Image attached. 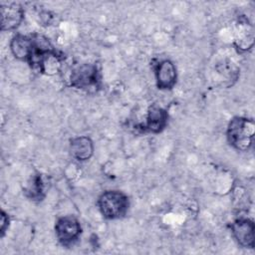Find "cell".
<instances>
[{"label": "cell", "instance_id": "ba28073f", "mask_svg": "<svg viewBox=\"0 0 255 255\" xmlns=\"http://www.w3.org/2000/svg\"><path fill=\"white\" fill-rule=\"evenodd\" d=\"M24 19V9L16 2L1 3V30H16Z\"/></svg>", "mask_w": 255, "mask_h": 255}, {"label": "cell", "instance_id": "8992f818", "mask_svg": "<svg viewBox=\"0 0 255 255\" xmlns=\"http://www.w3.org/2000/svg\"><path fill=\"white\" fill-rule=\"evenodd\" d=\"M168 114L163 108L152 105L148 108L147 114L145 117V122L136 127L141 132L149 133H159L167 126Z\"/></svg>", "mask_w": 255, "mask_h": 255}, {"label": "cell", "instance_id": "52a82bcc", "mask_svg": "<svg viewBox=\"0 0 255 255\" xmlns=\"http://www.w3.org/2000/svg\"><path fill=\"white\" fill-rule=\"evenodd\" d=\"M156 87L159 90L167 91L171 90L177 80L176 67L168 59L159 60L153 67Z\"/></svg>", "mask_w": 255, "mask_h": 255}, {"label": "cell", "instance_id": "9c48e42d", "mask_svg": "<svg viewBox=\"0 0 255 255\" xmlns=\"http://www.w3.org/2000/svg\"><path fill=\"white\" fill-rule=\"evenodd\" d=\"M94 142L87 135H80L70 140V153L78 161H87L94 154Z\"/></svg>", "mask_w": 255, "mask_h": 255}, {"label": "cell", "instance_id": "30bf717a", "mask_svg": "<svg viewBox=\"0 0 255 255\" xmlns=\"http://www.w3.org/2000/svg\"><path fill=\"white\" fill-rule=\"evenodd\" d=\"M253 27L246 19L239 20L237 24L235 44L237 49L241 51H247L253 46Z\"/></svg>", "mask_w": 255, "mask_h": 255}, {"label": "cell", "instance_id": "7a4b0ae2", "mask_svg": "<svg viewBox=\"0 0 255 255\" xmlns=\"http://www.w3.org/2000/svg\"><path fill=\"white\" fill-rule=\"evenodd\" d=\"M69 81L72 88L90 93H96L102 87V75L94 63H83L74 67Z\"/></svg>", "mask_w": 255, "mask_h": 255}, {"label": "cell", "instance_id": "7c38bea8", "mask_svg": "<svg viewBox=\"0 0 255 255\" xmlns=\"http://www.w3.org/2000/svg\"><path fill=\"white\" fill-rule=\"evenodd\" d=\"M9 224H10L9 215L4 210H1V219H0V234H1V237H3L5 235V232L8 229Z\"/></svg>", "mask_w": 255, "mask_h": 255}, {"label": "cell", "instance_id": "3957f363", "mask_svg": "<svg viewBox=\"0 0 255 255\" xmlns=\"http://www.w3.org/2000/svg\"><path fill=\"white\" fill-rule=\"evenodd\" d=\"M98 208L106 219H120L126 216L129 207V199L120 190L104 191L98 198Z\"/></svg>", "mask_w": 255, "mask_h": 255}, {"label": "cell", "instance_id": "5b68a950", "mask_svg": "<svg viewBox=\"0 0 255 255\" xmlns=\"http://www.w3.org/2000/svg\"><path fill=\"white\" fill-rule=\"evenodd\" d=\"M231 233L236 242L243 248L252 249L255 244L254 221L247 217L236 218L230 225Z\"/></svg>", "mask_w": 255, "mask_h": 255}, {"label": "cell", "instance_id": "277c9868", "mask_svg": "<svg viewBox=\"0 0 255 255\" xmlns=\"http://www.w3.org/2000/svg\"><path fill=\"white\" fill-rule=\"evenodd\" d=\"M82 226L80 221L73 215L62 216L55 224V234L59 243L64 247L74 245L80 238Z\"/></svg>", "mask_w": 255, "mask_h": 255}, {"label": "cell", "instance_id": "8fae6325", "mask_svg": "<svg viewBox=\"0 0 255 255\" xmlns=\"http://www.w3.org/2000/svg\"><path fill=\"white\" fill-rule=\"evenodd\" d=\"M26 196L34 201H42L45 197V184L41 174L36 173L32 176L24 190Z\"/></svg>", "mask_w": 255, "mask_h": 255}, {"label": "cell", "instance_id": "6da1fadb", "mask_svg": "<svg viewBox=\"0 0 255 255\" xmlns=\"http://www.w3.org/2000/svg\"><path fill=\"white\" fill-rule=\"evenodd\" d=\"M255 124L252 119L234 117L228 124L226 137L231 146L240 151L248 150L253 144Z\"/></svg>", "mask_w": 255, "mask_h": 255}]
</instances>
